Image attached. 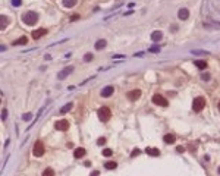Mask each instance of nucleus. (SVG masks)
I'll return each mask as SVG.
<instances>
[{
  "label": "nucleus",
  "mask_w": 220,
  "mask_h": 176,
  "mask_svg": "<svg viewBox=\"0 0 220 176\" xmlns=\"http://www.w3.org/2000/svg\"><path fill=\"white\" fill-rule=\"evenodd\" d=\"M178 18L182 19V21H187V19L189 18V10H188V9H179V12H178Z\"/></svg>",
  "instance_id": "obj_11"
},
{
  "label": "nucleus",
  "mask_w": 220,
  "mask_h": 176,
  "mask_svg": "<svg viewBox=\"0 0 220 176\" xmlns=\"http://www.w3.org/2000/svg\"><path fill=\"white\" fill-rule=\"evenodd\" d=\"M12 4H13L15 8H19V6L22 4V0H12Z\"/></svg>",
  "instance_id": "obj_28"
},
{
  "label": "nucleus",
  "mask_w": 220,
  "mask_h": 176,
  "mask_svg": "<svg viewBox=\"0 0 220 176\" xmlns=\"http://www.w3.org/2000/svg\"><path fill=\"white\" fill-rule=\"evenodd\" d=\"M32 154L35 157H41L43 154H44V145L41 141H37V143L34 144V148H32Z\"/></svg>",
  "instance_id": "obj_5"
},
{
  "label": "nucleus",
  "mask_w": 220,
  "mask_h": 176,
  "mask_svg": "<svg viewBox=\"0 0 220 176\" xmlns=\"http://www.w3.org/2000/svg\"><path fill=\"white\" fill-rule=\"evenodd\" d=\"M74 156L76 158H81L85 156V148H82V147H79V148H76V150L74 151Z\"/></svg>",
  "instance_id": "obj_14"
},
{
  "label": "nucleus",
  "mask_w": 220,
  "mask_h": 176,
  "mask_svg": "<svg viewBox=\"0 0 220 176\" xmlns=\"http://www.w3.org/2000/svg\"><path fill=\"white\" fill-rule=\"evenodd\" d=\"M41 176H54V170H53L52 167H47L44 172H43V175H41Z\"/></svg>",
  "instance_id": "obj_24"
},
{
  "label": "nucleus",
  "mask_w": 220,
  "mask_h": 176,
  "mask_svg": "<svg viewBox=\"0 0 220 176\" xmlns=\"http://www.w3.org/2000/svg\"><path fill=\"white\" fill-rule=\"evenodd\" d=\"M139 153H141V151H139V150H138V148H135V150H134V151H132V154H131V156H132V157H135V156H138V154H139Z\"/></svg>",
  "instance_id": "obj_33"
},
{
  "label": "nucleus",
  "mask_w": 220,
  "mask_h": 176,
  "mask_svg": "<svg viewBox=\"0 0 220 176\" xmlns=\"http://www.w3.org/2000/svg\"><path fill=\"white\" fill-rule=\"evenodd\" d=\"M148 52L150 53H159L160 52V47H159V46H151V47L148 49Z\"/></svg>",
  "instance_id": "obj_25"
},
{
  "label": "nucleus",
  "mask_w": 220,
  "mask_h": 176,
  "mask_svg": "<svg viewBox=\"0 0 220 176\" xmlns=\"http://www.w3.org/2000/svg\"><path fill=\"white\" fill-rule=\"evenodd\" d=\"M6 117H8V110H6V109H3V110H2V119H3V120H6Z\"/></svg>",
  "instance_id": "obj_31"
},
{
  "label": "nucleus",
  "mask_w": 220,
  "mask_h": 176,
  "mask_svg": "<svg viewBox=\"0 0 220 176\" xmlns=\"http://www.w3.org/2000/svg\"><path fill=\"white\" fill-rule=\"evenodd\" d=\"M163 141L166 144H173L176 141V138H175V135H170V134H167V135H164L163 137Z\"/></svg>",
  "instance_id": "obj_16"
},
{
  "label": "nucleus",
  "mask_w": 220,
  "mask_h": 176,
  "mask_svg": "<svg viewBox=\"0 0 220 176\" xmlns=\"http://www.w3.org/2000/svg\"><path fill=\"white\" fill-rule=\"evenodd\" d=\"M26 41H28V38H26V37H21L19 40H16L13 44H16V46H24V44H26Z\"/></svg>",
  "instance_id": "obj_23"
},
{
  "label": "nucleus",
  "mask_w": 220,
  "mask_h": 176,
  "mask_svg": "<svg viewBox=\"0 0 220 176\" xmlns=\"http://www.w3.org/2000/svg\"><path fill=\"white\" fill-rule=\"evenodd\" d=\"M97 116H98V119H100L101 122H107V120L112 117V112H110V109H109L107 106H103V107L98 109Z\"/></svg>",
  "instance_id": "obj_2"
},
{
  "label": "nucleus",
  "mask_w": 220,
  "mask_h": 176,
  "mask_svg": "<svg viewBox=\"0 0 220 176\" xmlns=\"http://www.w3.org/2000/svg\"><path fill=\"white\" fill-rule=\"evenodd\" d=\"M192 53H194V54H208V53L204 52V50H192Z\"/></svg>",
  "instance_id": "obj_29"
},
{
  "label": "nucleus",
  "mask_w": 220,
  "mask_h": 176,
  "mask_svg": "<svg viewBox=\"0 0 220 176\" xmlns=\"http://www.w3.org/2000/svg\"><path fill=\"white\" fill-rule=\"evenodd\" d=\"M100 175V172H98V170H94L93 173H91V176H98Z\"/></svg>",
  "instance_id": "obj_37"
},
{
  "label": "nucleus",
  "mask_w": 220,
  "mask_h": 176,
  "mask_svg": "<svg viewBox=\"0 0 220 176\" xmlns=\"http://www.w3.org/2000/svg\"><path fill=\"white\" fill-rule=\"evenodd\" d=\"M115 93V88H113L112 85H107V87H104L103 90H101V97H104V98H107V97H110L112 94Z\"/></svg>",
  "instance_id": "obj_9"
},
{
  "label": "nucleus",
  "mask_w": 220,
  "mask_h": 176,
  "mask_svg": "<svg viewBox=\"0 0 220 176\" xmlns=\"http://www.w3.org/2000/svg\"><path fill=\"white\" fill-rule=\"evenodd\" d=\"M104 167L109 169V170H110V169H116V167H117V163H116V161H106Z\"/></svg>",
  "instance_id": "obj_20"
},
{
  "label": "nucleus",
  "mask_w": 220,
  "mask_h": 176,
  "mask_svg": "<svg viewBox=\"0 0 220 176\" xmlns=\"http://www.w3.org/2000/svg\"><path fill=\"white\" fill-rule=\"evenodd\" d=\"M205 98L204 97H195L194 101H192V110L194 112H201L202 109L205 107Z\"/></svg>",
  "instance_id": "obj_3"
},
{
  "label": "nucleus",
  "mask_w": 220,
  "mask_h": 176,
  "mask_svg": "<svg viewBox=\"0 0 220 176\" xmlns=\"http://www.w3.org/2000/svg\"><path fill=\"white\" fill-rule=\"evenodd\" d=\"M106 46H107V41L101 38V40H98V41L95 43V46H94V47H95V50H103V49L106 47Z\"/></svg>",
  "instance_id": "obj_15"
},
{
  "label": "nucleus",
  "mask_w": 220,
  "mask_h": 176,
  "mask_svg": "<svg viewBox=\"0 0 220 176\" xmlns=\"http://www.w3.org/2000/svg\"><path fill=\"white\" fill-rule=\"evenodd\" d=\"M219 110H220V101H219Z\"/></svg>",
  "instance_id": "obj_38"
},
{
  "label": "nucleus",
  "mask_w": 220,
  "mask_h": 176,
  "mask_svg": "<svg viewBox=\"0 0 220 176\" xmlns=\"http://www.w3.org/2000/svg\"><path fill=\"white\" fill-rule=\"evenodd\" d=\"M176 151H178V153H183V151H185V148H183V147H178V148H176Z\"/></svg>",
  "instance_id": "obj_35"
},
{
  "label": "nucleus",
  "mask_w": 220,
  "mask_h": 176,
  "mask_svg": "<svg viewBox=\"0 0 220 176\" xmlns=\"http://www.w3.org/2000/svg\"><path fill=\"white\" fill-rule=\"evenodd\" d=\"M0 19H2V26H0V28H2V30H4V28L8 26V24H9V19L6 18L4 15H2V16H0Z\"/></svg>",
  "instance_id": "obj_22"
},
{
  "label": "nucleus",
  "mask_w": 220,
  "mask_h": 176,
  "mask_svg": "<svg viewBox=\"0 0 220 176\" xmlns=\"http://www.w3.org/2000/svg\"><path fill=\"white\" fill-rule=\"evenodd\" d=\"M201 78L204 79V81H207V79H210V75H208V73H202V75H201Z\"/></svg>",
  "instance_id": "obj_34"
},
{
  "label": "nucleus",
  "mask_w": 220,
  "mask_h": 176,
  "mask_svg": "<svg viewBox=\"0 0 220 176\" xmlns=\"http://www.w3.org/2000/svg\"><path fill=\"white\" fill-rule=\"evenodd\" d=\"M97 144H98V145H104V144H106V138H98Z\"/></svg>",
  "instance_id": "obj_32"
},
{
  "label": "nucleus",
  "mask_w": 220,
  "mask_h": 176,
  "mask_svg": "<svg viewBox=\"0 0 220 176\" xmlns=\"http://www.w3.org/2000/svg\"><path fill=\"white\" fill-rule=\"evenodd\" d=\"M72 106H74V104H72V103H67V104H65L63 107H62V109H60V113H62V115H65V113H67V112H69V110L72 109Z\"/></svg>",
  "instance_id": "obj_21"
},
{
  "label": "nucleus",
  "mask_w": 220,
  "mask_h": 176,
  "mask_svg": "<svg viewBox=\"0 0 220 176\" xmlns=\"http://www.w3.org/2000/svg\"><path fill=\"white\" fill-rule=\"evenodd\" d=\"M46 34H47V31H46L44 28H40V30L32 31V34H31V35H32V38H34V40H38L40 37H43V35H46Z\"/></svg>",
  "instance_id": "obj_10"
},
{
  "label": "nucleus",
  "mask_w": 220,
  "mask_h": 176,
  "mask_svg": "<svg viewBox=\"0 0 220 176\" xmlns=\"http://www.w3.org/2000/svg\"><path fill=\"white\" fill-rule=\"evenodd\" d=\"M84 60H85V62H90V60H93V54H91V53L85 54V56H84Z\"/></svg>",
  "instance_id": "obj_30"
},
{
  "label": "nucleus",
  "mask_w": 220,
  "mask_h": 176,
  "mask_svg": "<svg viewBox=\"0 0 220 176\" xmlns=\"http://www.w3.org/2000/svg\"><path fill=\"white\" fill-rule=\"evenodd\" d=\"M202 26L207 28V30H219V28H220V22H204V24H202Z\"/></svg>",
  "instance_id": "obj_12"
},
{
  "label": "nucleus",
  "mask_w": 220,
  "mask_h": 176,
  "mask_svg": "<svg viewBox=\"0 0 220 176\" xmlns=\"http://www.w3.org/2000/svg\"><path fill=\"white\" fill-rule=\"evenodd\" d=\"M126 97H128V100L135 101V100H138V98L141 97V91L139 90H132V91H129V93L126 94Z\"/></svg>",
  "instance_id": "obj_8"
},
{
  "label": "nucleus",
  "mask_w": 220,
  "mask_h": 176,
  "mask_svg": "<svg viewBox=\"0 0 220 176\" xmlns=\"http://www.w3.org/2000/svg\"><path fill=\"white\" fill-rule=\"evenodd\" d=\"M194 63H195V66H197L198 69H205V67H207V63H205V60H195Z\"/></svg>",
  "instance_id": "obj_19"
},
{
  "label": "nucleus",
  "mask_w": 220,
  "mask_h": 176,
  "mask_svg": "<svg viewBox=\"0 0 220 176\" xmlns=\"http://www.w3.org/2000/svg\"><path fill=\"white\" fill-rule=\"evenodd\" d=\"M72 71H74V66H67V67H65L62 72H59V73H57V79H60V81H62V79H65L67 75H69V73H72Z\"/></svg>",
  "instance_id": "obj_7"
},
{
  "label": "nucleus",
  "mask_w": 220,
  "mask_h": 176,
  "mask_svg": "<svg viewBox=\"0 0 220 176\" xmlns=\"http://www.w3.org/2000/svg\"><path fill=\"white\" fill-rule=\"evenodd\" d=\"M113 59H125V56H120V54H115Z\"/></svg>",
  "instance_id": "obj_36"
},
{
  "label": "nucleus",
  "mask_w": 220,
  "mask_h": 176,
  "mask_svg": "<svg viewBox=\"0 0 220 176\" xmlns=\"http://www.w3.org/2000/svg\"><path fill=\"white\" fill-rule=\"evenodd\" d=\"M145 153L150 154V156H153V157H159V156H160V150H159V148H151V147H147Z\"/></svg>",
  "instance_id": "obj_13"
},
{
  "label": "nucleus",
  "mask_w": 220,
  "mask_h": 176,
  "mask_svg": "<svg viewBox=\"0 0 220 176\" xmlns=\"http://www.w3.org/2000/svg\"><path fill=\"white\" fill-rule=\"evenodd\" d=\"M161 38H163V34H161L160 31H154V32L151 34V40H153V41H160Z\"/></svg>",
  "instance_id": "obj_17"
},
{
  "label": "nucleus",
  "mask_w": 220,
  "mask_h": 176,
  "mask_svg": "<svg viewBox=\"0 0 220 176\" xmlns=\"http://www.w3.org/2000/svg\"><path fill=\"white\" fill-rule=\"evenodd\" d=\"M22 119H24V120H31V119H32V115H31V113H24V115H22Z\"/></svg>",
  "instance_id": "obj_27"
},
{
  "label": "nucleus",
  "mask_w": 220,
  "mask_h": 176,
  "mask_svg": "<svg viewBox=\"0 0 220 176\" xmlns=\"http://www.w3.org/2000/svg\"><path fill=\"white\" fill-rule=\"evenodd\" d=\"M151 100H153V103H154V104L161 106V107H167V104H169V103H167V100H166V98H164L163 95H160V94H154Z\"/></svg>",
  "instance_id": "obj_4"
},
{
  "label": "nucleus",
  "mask_w": 220,
  "mask_h": 176,
  "mask_svg": "<svg viewBox=\"0 0 220 176\" xmlns=\"http://www.w3.org/2000/svg\"><path fill=\"white\" fill-rule=\"evenodd\" d=\"M22 21H24V24H26V25H30V26H32V25H35V24L38 22V13L37 12H25L22 15Z\"/></svg>",
  "instance_id": "obj_1"
},
{
  "label": "nucleus",
  "mask_w": 220,
  "mask_h": 176,
  "mask_svg": "<svg viewBox=\"0 0 220 176\" xmlns=\"http://www.w3.org/2000/svg\"><path fill=\"white\" fill-rule=\"evenodd\" d=\"M54 128H56L57 131H62V132L67 131V129H69V122H67L66 119H60L54 123Z\"/></svg>",
  "instance_id": "obj_6"
},
{
  "label": "nucleus",
  "mask_w": 220,
  "mask_h": 176,
  "mask_svg": "<svg viewBox=\"0 0 220 176\" xmlns=\"http://www.w3.org/2000/svg\"><path fill=\"white\" fill-rule=\"evenodd\" d=\"M76 3H78V0H63L62 2V4H63L65 8H74Z\"/></svg>",
  "instance_id": "obj_18"
},
{
  "label": "nucleus",
  "mask_w": 220,
  "mask_h": 176,
  "mask_svg": "<svg viewBox=\"0 0 220 176\" xmlns=\"http://www.w3.org/2000/svg\"><path fill=\"white\" fill-rule=\"evenodd\" d=\"M112 154H113V151L110 150V148H104V150H103V156H104V157H110Z\"/></svg>",
  "instance_id": "obj_26"
}]
</instances>
